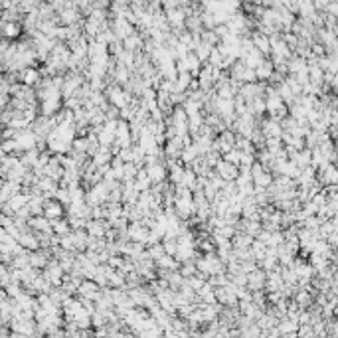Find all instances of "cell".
Here are the masks:
<instances>
[{
	"label": "cell",
	"instance_id": "3",
	"mask_svg": "<svg viewBox=\"0 0 338 338\" xmlns=\"http://www.w3.org/2000/svg\"><path fill=\"white\" fill-rule=\"evenodd\" d=\"M38 80H40V73L36 69H24V81H26V85H32Z\"/></svg>",
	"mask_w": 338,
	"mask_h": 338
},
{
	"label": "cell",
	"instance_id": "2",
	"mask_svg": "<svg viewBox=\"0 0 338 338\" xmlns=\"http://www.w3.org/2000/svg\"><path fill=\"white\" fill-rule=\"evenodd\" d=\"M146 172H148V178H150L152 182H162V180L166 178V170H164V166H159V164H148Z\"/></svg>",
	"mask_w": 338,
	"mask_h": 338
},
{
	"label": "cell",
	"instance_id": "1",
	"mask_svg": "<svg viewBox=\"0 0 338 338\" xmlns=\"http://www.w3.org/2000/svg\"><path fill=\"white\" fill-rule=\"evenodd\" d=\"M62 212H64V206H62V202L58 200H48L46 204H44V216H48L51 222H56V220H60L62 218Z\"/></svg>",
	"mask_w": 338,
	"mask_h": 338
}]
</instances>
